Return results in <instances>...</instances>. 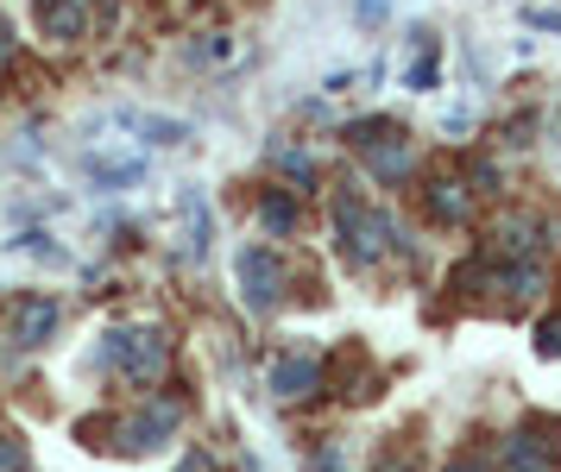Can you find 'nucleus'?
<instances>
[{
  "label": "nucleus",
  "instance_id": "obj_9",
  "mask_svg": "<svg viewBox=\"0 0 561 472\" xmlns=\"http://www.w3.org/2000/svg\"><path fill=\"white\" fill-rule=\"evenodd\" d=\"M430 208H435V221H467V183L460 176H435L430 183Z\"/></svg>",
  "mask_w": 561,
  "mask_h": 472
},
{
  "label": "nucleus",
  "instance_id": "obj_16",
  "mask_svg": "<svg viewBox=\"0 0 561 472\" xmlns=\"http://www.w3.org/2000/svg\"><path fill=\"white\" fill-rule=\"evenodd\" d=\"M385 20V0H359V25H379Z\"/></svg>",
  "mask_w": 561,
  "mask_h": 472
},
{
  "label": "nucleus",
  "instance_id": "obj_4",
  "mask_svg": "<svg viewBox=\"0 0 561 472\" xmlns=\"http://www.w3.org/2000/svg\"><path fill=\"white\" fill-rule=\"evenodd\" d=\"M178 403L164 398V403H152L146 416H127V423H102V435H114L107 448H121V453H152V448H164V435L178 428Z\"/></svg>",
  "mask_w": 561,
  "mask_h": 472
},
{
  "label": "nucleus",
  "instance_id": "obj_12",
  "mask_svg": "<svg viewBox=\"0 0 561 472\" xmlns=\"http://www.w3.org/2000/svg\"><path fill=\"white\" fill-rule=\"evenodd\" d=\"M536 353L542 359H561V315H549V322L536 327Z\"/></svg>",
  "mask_w": 561,
  "mask_h": 472
},
{
  "label": "nucleus",
  "instance_id": "obj_13",
  "mask_svg": "<svg viewBox=\"0 0 561 472\" xmlns=\"http://www.w3.org/2000/svg\"><path fill=\"white\" fill-rule=\"evenodd\" d=\"M272 158H278V171H290V176H304V183H309V176H316V171H309V158H304V151H290V146H278V151H272Z\"/></svg>",
  "mask_w": 561,
  "mask_h": 472
},
{
  "label": "nucleus",
  "instance_id": "obj_10",
  "mask_svg": "<svg viewBox=\"0 0 561 472\" xmlns=\"http://www.w3.org/2000/svg\"><path fill=\"white\" fill-rule=\"evenodd\" d=\"M38 25H45L51 38H77V32H82V7H77V0H51V7L38 13Z\"/></svg>",
  "mask_w": 561,
  "mask_h": 472
},
{
  "label": "nucleus",
  "instance_id": "obj_2",
  "mask_svg": "<svg viewBox=\"0 0 561 472\" xmlns=\"http://www.w3.org/2000/svg\"><path fill=\"white\" fill-rule=\"evenodd\" d=\"M334 227H341V258L359 265V272H366L391 240H398V221H391L385 208H373V202H359V196L334 202Z\"/></svg>",
  "mask_w": 561,
  "mask_h": 472
},
{
  "label": "nucleus",
  "instance_id": "obj_3",
  "mask_svg": "<svg viewBox=\"0 0 561 472\" xmlns=\"http://www.w3.org/2000/svg\"><path fill=\"white\" fill-rule=\"evenodd\" d=\"M556 467H561V423L530 416L505 441V472H556Z\"/></svg>",
  "mask_w": 561,
  "mask_h": 472
},
{
  "label": "nucleus",
  "instance_id": "obj_5",
  "mask_svg": "<svg viewBox=\"0 0 561 472\" xmlns=\"http://www.w3.org/2000/svg\"><path fill=\"white\" fill-rule=\"evenodd\" d=\"M240 297H247V309H259V315H272V309H278V302H284L278 252H265V246L240 252Z\"/></svg>",
  "mask_w": 561,
  "mask_h": 472
},
{
  "label": "nucleus",
  "instance_id": "obj_1",
  "mask_svg": "<svg viewBox=\"0 0 561 472\" xmlns=\"http://www.w3.org/2000/svg\"><path fill=\"white\" fill-rule=\"evenodd\" d=\"M95 359H102V372L127 378V384H152V378H164V366H171V347H164L158 327H114Z\"/></svg>",
  "mask_w": 561,
  "mask_h": 472
},
{
  "label": "nucleus",
  "instance_id": "obj_14",
  "mask_svg": "<svg viewBox=\"0 0 561 472\" xmlns=\"http://www.w3.org/2000/svg\"><path fill=\"white\" fill-rule=\"evenodd\" d=\"M0 472H26V453L13 448V441H7V435H0Z\"/></svg>",
  "mask_w": 561,
  "mask_h": 472
},
{
  "label": "nucleus",
  "instance_id": "obj_19",
  "mask_svg": "<svg viewBox=\"0 0 561 472\" xmlns=\"http://www.w3.org/2000/svg\"><path fill=\"white\" fill-rule=\"evenodd\" d=\"M45 7H51V0H45Z\"/></svg>",
  "mask_w": 561,
  "mask_h": 472
},
{
  "label": "nucleus",
  "instance_id": "obj_17",
  "mask_svg": "<svg viewBox=\"0 0 561 472\" xmlns=\"http://www.w3.org/2000/svg\"><path fill=\"white\" fill-rule=\"evenodd\" d=\"M178 472H215V467H208V453H190V460H183Z\"/></svg>",
  "mask_w": 561,
  "mask_h": 472
},
{
  "label": "nucleus",
  "instance_id": "obj_8",
  "mask_svg": "<svg viewBox=\"0 0 561 472\" xmlns=\"http://www.w3.org/2000/svg\"><path fill=\"white\" fill-rule=\"evenodd\" d=\"M366 164H373V176H379V183H398V176L410 171L404 133H385V139H373V146H366Z\"/></svg>",
  "mask_w": 561,
  "mask_h": 472
},
{
  "label": "nucleus",
  "instance_id": "obj_11",
  "mask_svg": "<svg viewBox=\"0 0 561 472\" xmlns=\"http://www.w3.org/2000/svg\"><path fill=\"white\" fill-rule=\"evenodd\" d=\"M259 215H265L272 233H284V227H297V202H290V196H265V202H259Z\"/></svg>",
  "mask_w": 561,
  "mask_h": 472
},
{
  "label": "nucleus",
  "instance_id": "obj_15",
  "mask_svg": "<svg viewBox=\"0 0 561 472\" xmlns=\"http://www.w3.org/2000/svg\"><path fill=\"white\" fill-rule=\"evenodd\" d=\"M442 472H492V467H485L480 453H455V460H448Z\"/></svg>",
  "mask_w": 561,
  "mask_h": 472
},
{
  "label": "nucleus",
  "instance_id": "obj_6",
  "mask_svg": "<svg viewBox=\"0 0 561 472\" xmlns=\"http://www.w3.org/2000/svg\"><path fill=\"white\" fill-rule=\"evenodd\" d=\"M316 384H322V359H316V353H278V366H272V391H278V398H309V391H316Z\"/></svg>",
  "mask_w": 561,
  "mask_h": 472
},
{
  "label": "nucleus",
  "instance_id": "obj_7",
  "mask_svg": "<svg viewBox=\"0 0 561 472\" xmlns=\"http://www.w3.org/2000/svg\"><path fill=\"white\" fill-rule=\"evenodd\" d=\"M51 327H57L51 297H20V309H13V347H45Z\"/></svg>",
  "mask_w": 561,
  "mask_h": 472
},
{
  "label": "nucleus",
  "instance_id": "obj_18",
  "mask_svg": "<svg viewBox=\"0 0 561 472\" xmlns=\"http://www.w3.org/2000/svg\"><path fill=\"white\" fill-rule=\"evenodd\" d=\"M7 50H13V32H7V20H0V57H7Z\"/></svg>",
  "mask_w": 561,
  "mask_h": 472
}]
</instances>
